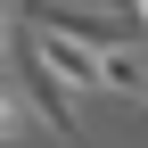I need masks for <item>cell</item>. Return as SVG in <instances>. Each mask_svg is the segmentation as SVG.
<instances>
[{
	"label": "cell",
	"instance_id": "6",
	"mask_svg": "<svg viewBox=\"0 0 148 148\" xmlns=\"http://www.w3.org/2000/svg\"><path fill=\"white\" fill-rule=\"evenodd\" d=\"M123 8H132V25H140V41H148V0H123Z\"/></svg>",
	"mask_w": 148,
	"mask_h": 148
},
{
	"label": "cell",
	"instance_id": "5",
	"mask_svg": "<svg viewBox=\"0 0 148 148\" xmlns=\"http://www.w3.org/2000/svg\"><path fill=\"white\" fill-rule=\"evenodd\" d=\"M25 115H33V107H25V90H16V82H0V148L25 132Z\"/></svg>",
	"mask_w": 148,
	"mask_h": 148
},
{
	"label": "cell",
	"instance_id": "2",
	"mask_svg": "<svg viewBox=\"0 0 148 148\" xmlns=\"http://www.w3.org/2000/svg\"><path fill=\"white\" fill-rule=\"evenodd\" d=\"M16 58H25V107L49 123V132H66V140H74V132H82V99H74V90H66V82H58L41 58H33L25 41H16Z\"/></svg>",
	"mask_w": 148,
	"mask_h": 148
},
{
	"label": "cell",
	"instance_id": "1",
	"mask_svg": "<svg viewBox=\"0 0 148 148\" xmlns=\"http://www.w3.org/2000/svg\"><path fill=\"white\" fill-rule=\"evenodd\" d=\"M16 16H25V33H49V41H74L99 58L107 41H132V25H123L115 8H90V0H16Z\"/></svg>",
	"mask_w": 148,
	"mask_h": 148
},
{
	"label": "cell",
	"instance_id": "4",
	"mask_svg": "<svg viewBox=\"0 0 148 148\" xmlns=\"http://www.w3.org/2000/svg\"><path fill=\"white\" fill-rule=\"evenodd\" d=\"M25 49H33L49 74H58L74 99H82V90H99V58H90V49H74V41H49V33H25Z\"/></svg>",
	"mask_w": 148,
	"mask_h": 148
},
{
	"label": "cell",
	"instance_id": "3",
	"mask_svg": "<svg viewBox=\"0 0 148 148\" xmlns=\"http://www.w3.org/2000/svg\"><path fill=\"white\" fill-rule=\"evenodd\" d=\"M99 90H115V99L148 107V41L132 33V41H107L99 49Z\"/></svg>",
	"mask_w": 148,
	"mask_h": 148
},
{
	"label": "cell",
	"instance_id": "7",
	"mask_svg": "<svg viewBox=\"0 0 148 148\" xmlns=\"http://www.w3.org/2000/svg\"><path fill=\"white\" fill-rule=\"evenodd\" d=\"M0 58H8V0H0Z\"/></svg>",
	"mask_w": 148,
	"mask_h": 148
}]
</instances>
